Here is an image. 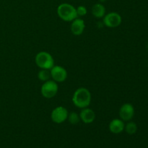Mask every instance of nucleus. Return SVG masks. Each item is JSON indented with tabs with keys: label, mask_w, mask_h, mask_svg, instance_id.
Here are the masks:
<instances>
[{
	"label": "nucleus",
	"mask_w": 148,
	"mask_h": 148,
	"mask_svg": "<svg viewBox=\"0 0 148 148\" xmlns=\"http://www.w3.org/2000/svg\"><path fill=\"white\" fill-rule=\"evenodd\" d=\"M72 103L79 108H85L89 106L91 103V93L85 88H79L74 92L72 98Z\"/></svg>",
	"instance_id": "nucleus-1"
},
{
	"label": "nucleus",
	"mask_w": 148,
	"mask_h": 148,
	"mask_svg": "<svg viewBox=\"0 0 148 148\" xmlns=\"http://www.w3.org/2000/svg\"><path fill=\"white\" fill-rule=\"evenodd\" d=\"M57 14L62 20L66 22H72L78 17L76 8L68 3H62L58 6Z\"/></svg>",
	"instance_id": "nucleus-2"
},
{
	"label": "nucleus",
	"mask_w": 148,
	"mask_h": 148,
	"mask_svg": "<svg viewBox=\"0 0 148 148\" xmlns=\"http://www.w3.org/2000/svg\"><path fill=\"white\" fill-rule=\"evenodd\" d=\"M36 65L40 69L50 70L54 66V60L51 55L46 51H40L35 58Z\"/></svg>",
	"instance_id": "nucleus-3"
},
{
	"label": "nucleus",
	"mask_w": 148,
	"mask_h": 148,
	"mask_svg": "<svg viewBox=\"0 0 148 148\" xmlns=\"http://www.w3.org/2000/svg\"><path fill=\"white\" fill-rule=\"evenodd\" d=\"M58 90H59V87L57 82L53 81V79H49L46 82H43L40 88V92L43 97L48 99L56 96Z\"/></svg>",
	"instance_id": "nucleus-4"
},
{
	"label": "nucleus",
	"mask_w": 148,
	"mask_h": 148,
	"mask_svg": "<svg viewBox=\"0 0 148 148\" xmlns=\"http://www.w3.org/2000/svg\"><path fill=\"white\" fill-rule=\"evenodd\" d=\"M68 111L63 106H57L51 111V119L56 124H62L67 120Z\"/></svg>",
	"instance_id": "nucleus-5"
},
{
	"label": "nucleus",
	"mask_w": 148,
	"mask_h": 148,
	"mask_svg": "<svg viewBox=\"0 0 148 148\" xmlns=\"http://www.w3.org/2000/svg\"><path fill=\"white\" fill-rule=\"evenodd\" d=\"M51 78L56 82H63L67 78V72L63 66L54 65L50 69Z\"/></svg>",
	"instance_id": "nucleus-6"
},
{
	"label": "nucleus",
	"mask_w": 148,
	"mask_h": 148,
	"mask_svg": "<svg viewBox=\"0 0 148 148\" xmlns=\"http://www.w3.org/2000/svg\"><path fill=\"white\" fill-rule=\"evenodd\" d=\"M103 22L105 26L113 28V27H117L121 25L122 18L119 13L110 12L104 15Z\"/></svg>",
	"instance_id": "nucleus-7"
},
{
	"label": "nucleus",
	"mask_w": 148,
	"mask_h": 148,
	"mask_svg": "<svg viewBox=\"0 0 148 148\" xmlns=\"http://www.w3.org/2000/svg\"><path fill=\"white\" fill-rule=\"evenodd\" d=\"M119 114L120 119L124 121H131L134 115V106L131 103H126L121 106Z\"/></svg>",
	"instance_id": "nucleus-8"
},
{
	"label": "nucleus",
	"mask_w": 148,
	"mask_h": 148,
	"mask_svg": "<svg viewBox=\"0 0 148 148\" xmlns=\"http://www.w3.org/2000/svg\"><path fill=\"white\" fill-rule=\"evenodd\" d=\"M85 22L81 18H75L72 21L71 24V32L74 36H80L85 30Z\"/></svg>",
	"instance_id": "nucleus-9"
},
{
	"label": "nucleus",
	"mask_w": 148,
	"mask_h": 148,
	"mask_svg": "<svg viewBox=\"0 0 148 148\" xmlns=\"http://www.w3.org/2000/svg\"><path fill=\"white\" fill-rule=\"evenodd\" d=\"M79 115L80 120L85 124H91L93 122L95 119V112L91 108H88V107L82 108Z\"/></svg>",
	"instance_id": "nucleus-10"
},
{
	"label": "nucleus",
	"mask_w": 148,
	"mask_h": 148,
	"mask_svg": "<svg viewBox=\"0 0 148 148\" xmlns=\"http://www.w3.org/2000/svg\"><path fill=\"white\" fill-rule=\"evenodd\" d=\"M124 121L121 120V119H114L111 120L108 125L110 132L113 134H120L124 130Z\"/></svg>",
	"instance_id": "nucleus-11"
},
{
	"label": "nucleus",
	"mask_w": 148,
	"mask_h": 148,
	"mask_svg": "<svg viewBox=\"0 0 148 148\" xmlns=\"http://www.w3.org/2000/svg\"><path fill=\"white\" fill-rule=\"evenodd\" d=\"M92 14L96 18H103L106 14V8L101 3L95 4L92 7Z\"/></svg>",
	"instance_id": "nucleus-12"
},
{
	"label": "nucleus",
	"mask_w": 148,
	"mask_h": 148,
	"mask_svg": "<svg viewBox=\"0 0 148 148\" xmlns=\"http://www.w3.org/2000/svg\"><path fill=\"white\" fill-rule=\"evenodd\" d=\"M38 78L40 81H43V82H46V81L49 80L51 78L50 70H49V69H40V70L38 73Z\"/></svg>",
	"instance_id": "nucleus-13"
},
{
	"label": "nucleus",
	"mask_w": 148,
	"mask_h": 148,
	"mask_svg": "<svg viewBox=\"0 0 148 148\" xmlns=\"http://www.w3.org/2000/svg\"><path fill=\"white\" fill-rule=\"evenodd\" d=\"M124 130L127 134L132 135V134H134L136 133L137 130V126L133 121H129L124 127Z\"/></svg>",
	"instance_id": "nucleus-14"
},
{
	"label": "nucleus",
	"mask_w": 148,
	"mask_h": 148,
	"mask_svg": "<svg viewBox=\"0 0 148 148\" xmlns=\"http://www.w3.org/2000/svg\"><path fill=\"white\" fill-rule=\"evenodd\" d=\"M67 119L69 122L71 124L73 125H76L80 121V118H79V115L76 112H71L68 114Z\"/></svg>",
	"instance_id": "nucleus-15"
},
{
	"label": "nucleus",
	"mask_w": 148,
	"mask_h": 148,
	"mask_svg": "<svg viewBox=\"0 0 148 148\" xmlns=\"http://www.w3.org/2000/svg\"><path fill=\"white\" fill-rule=\"evenodd\" d=\"M77 10V14L78 17H82V16H85V14L88 12V10H87V8L85 7V6H79L77 8H76Z\"/></svg>",
	"instance_id": "nucleus-16"
},
{
	"label": "nucleus",
	"mask_w": 148,
	"mask_h": 148,
	"mask_svg": "<svg viewBox=\"0 0 148 148\" xmlns=\"http://www.w3.org/2000/svg\"><path fill=\"white\" fill-rule=\"evenodd\" d=\"M101 2H104V1H106V0H99Z\"/></svg>",
	"instance_id": "nucleus-17"
}]
</instances>
